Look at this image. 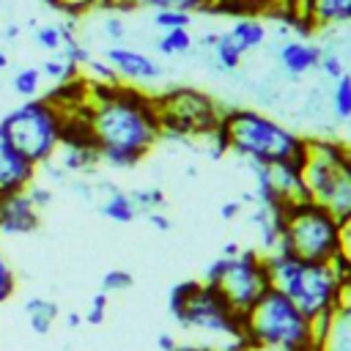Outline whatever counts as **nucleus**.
<instances>
[{"instance_id": "nucleus-1", "label": "nucleus", "mask_w": 351, "mask_h": 351, "mask_svg": "<svg viewBox=\"0 0 351 351\" xmlns=\"http://www.w3.org/2000/svg\"><path fill=\"white\" fill-rule=\"evenodd\" d=\"M88 126L101 165L137 167L162 137L156 96L123 82H88Z\"/></svg>"}, {"instance_id": "nucleus-2", "label": "nucleus", "mask_w": 351, "mask_h": 351, "mask_svg": "<svg viewBox=\"0 0 351 351\" xmlns=\"http://www.w3.org/2000/svg\"><path fill=\"white\" fill-rule=\"evenodd\" d=\"M263 261L269 271V285L285 293L326 337L332 321L343 310L346 282H343L340 269L335 263L302 261L280 250L263 255Z\"/></svg>"}, {"instance_id": "nucleus-3", "label": "nucleus", "mask_w": 351, "mask_h": 351, "mask_svg": "<svg viewBox=\"0 0 351 351\" xmlns=\"http://www.w3.org/2000/svg\"><path fill=\"white\" fill-rule=\"evenodd\" d=\"M241 340L255 351H313L326 348L315 324L277 288H266L241 313Z\"/></svg>"}, {"instance_id": "nucleus-4", "label": "nucleus", "mask_w": 351, "mask_h": 351, "mask_svg": "<svg viewBox=\"0 0 351 351\" xmlns=\"http://www.w3.org/2000/svg\"><path fill=\"white\" fill-rule=\"evenodd\" d=\"M219 132L228 140V151L239 154L250 165H274L285 159H304L307 140L291 132L288 126L277 123L274 118L236 107L225 110L219 118Z\"/></svg>"}, {"instance_id": "nucleus-5", "label": "nucleus", "mask_w": 351, "mask_h": 351, "mask_svg": "<svg viewBox=\"0 0 351 351\" xmlns=\"http://www.w3.org/2000/svg\"><path fill=\"white\" fill-rule=\"evenodd\" d=\"M343 247V222L313 200H296L280 208V252L302 261L335 263Z\"/></svg>"}, {"instance_id": "nucleus-6", "label": "nucleus", "mask_w": 351, "mask_h": 351, "mask_svg": "<svg viewBox=\"0 0 351 351\" xmlns=\"http://www.w3.org/2000/svg\"><path fill=\"white\" fill-rule=\"evenodd\" d=\"M302 176L307 200L324 206L340 222L351 217V148L335 140H307Z\"/></svg>"}, {"instance_id": "nucleus-7", "label": "nucleus", "mask_w": 351, "mask_h": 351, "mask_svg": "<svg viewBox=\"0 0 351 351\" xmlns=\"http://www.w3.org/2000/svg\"><path fill=\"white\" fill-rule=\"evenodd\" d=\"M60 129H63V112L44 93L19 101L0 118V132L5 134V140L36 167L58 154Z\"/></svg>"}, {"instance_id": "nucleus-8", "label": "nucleus", "mask_w": 351, "mask_h": 351, "mask_svg": "<svg viewBox=\"0 0 351 351\" xmlns=\"http://www.w3.org/2000/svg\"><path fill=\"white\" fill-rule=\"evenodd\" d=\"M159 121H162V137H192V134H211L219 126L222 110L211 96L195 88H173L162 96H156Z\"/></svg>"}, {"instance_id": "nucleus-9", "label": "nucleus", "mask_w": 351, "mask_h": 351, "mask_svg": "<svg viewBox=\"0 0 351 351\" xmlns=\"http://www.w3.org/2000/svg\"><path fill=\"white\" fill-rule=\"evenodd\" d=\"M184 329H197L208 335H219L228 340H241V313H236L217 285L200 280L186 304L173 315Z\"/></svg>"}, {"instance_id": "nucleus-10", "label": "nucleus", "mask_w": 351, "mask_h": 351, "mask_svg": "<svg viewBox=\"0 0 351 351\" xmlns=\"http://www.w3.org/2000/svg\"><path fill=\"white\" fill-rule=\"evenodd\" d=\"M236 313H244L269 285L266 261L258 250H241L233 258H222V271L214 282Z\"/></svg>"}, {"instance_id": "nucleus-11", "label": "nucleus", "mask_w": 351, "mask_h": 351, "mask_svg": "<svg viewBox=\"0 0 351 351\" xmlns=\"http://www.w3.org/2000/svg\"><path fill=\"white\" fill-rule=\"evenodd\" d=\"M101 58L112 66L118 82H123V85H134V88H137V85L156 82V80L162 77L159 60H154L151 55H145V52H140V49H134V47H126V44H112V47H107Z\"/></svg>"}, {"instance_id": "nucleus-12", "label": "nucleus", "mask_w": 351, "mask_h": 351, "mask_svg": "<svg viewBox=\"0 0 351 351\" xmlns=\"http://www.w3.org/2000/svg\"><path fill=\"white\" fill-rule=\"evenodd\" d=\"M41 225V211L25 192L0 197V236H30Z\"/></svg>"}, {"instance_id": "nucleus-13", "label": "nucleus", "mask_w": 351, "mask_h": 351, "mask_svg": "<svg viewBox=\"0 0 351 351\" xmlns=\"http://www.w3.org/2000/svg\"><path fill=\"white\" fill-rule=\"evenodd\" d=\"M36 181V165H30L0 132V197L25 192Z\"/></svg>"}, {"instance_id": "nucleus-14", "label": "nucleus", "mask_w": 351, "mask_h": 351, "mask_svg": "<svg viewBox=\"0 0 351 351\" xmlns=\"http://www.w3.org/2000/svg\"><path fill=\"white\" fill-rule=\"evenodd\" d=\"M277 58H280L282 69H285L291 77H302V74L318 69L321 47L313 44V41H304V38H288V41L280 44Z\"/></svg>"}, {"instance_id": "nucleus-15", "label": "nucleus", "mask_w": 351, "mask_h": 351, "mask_svg": "<svg viewBox=\"0 0 351 351\" xmlns=\"http://www.w3.org/2000/svg\"><path fill=\"white\" fill-rule=\"evenodd\" d=\"M96 186V195L101 197L99 200V214L107 217L110 222H118V225H126V222H134L140 214L129 197V192H123L121 186L110 184V181H93Z\"/></svg>"}, {"instance_id": "nucleus-16", "label": "nucleus", "mask_w": 351, "mask_h": 351, "mask_svg": "<svg viewBox=\"0 0 351 351\" xmlns=\"http://www.w3.org/2000/svg\"><path fill=\"white\" fill-rule=\"evenodd\" d=\"M299 5L313 30L351 22V0H299Z\"/></svg>"}, {"instance_id": "nucleus-17", "label": "nucleus", "mask_w": 351, "mask_h": 351, "mask_svg": "<svg viewBox=\"0 0 351 351\" xmlns=\"http://www.w3.org/2000/svg\"><path fill=\"white\" fill-rule=\"evenodd\" d=\"M214 0H104L107 11L129 14V11H189L200 14L208 11Z\"/></svg>"}, {"instance_id": "nucleus-18", "label": "nucleus", "mask_w": 351, "mask_h": 351, "mask_svg": "<svg viewBox=\"0 0 351 351\" xmlns=\"http://www.w3.org/2000/svg\"><path fill=\"white\" fill-rule=\"evenodd\" d=\"M225 33L230 36V41H233L244 55H247L250 49H258V47L266 41V36H269L263 19H258V16H252V14L233 16V22H230V27H228Z\"/></svg>"}, {"instance_id": "nucleus-19", "label": "nucleus", "mask_w": 351, "mask_h": 351, "mask_svg": "<svg viewBox=\"0 0 351 351\" xmlns=\"http://www.w3.org/2000/svg\"><path fill=\"white\" fill-rule=\"evenodd\" d=\"M22 313H25L27 326H30L33 335H49L52 326H55V321L60 318L58 302H52L47 296H30V299H25Z\"/></svg>"}, {"instance_id": "nucleus-20", "label": "nucleus", "mask_w": 351, "mask_h": 351, "mask_svg": "<svg viewBox=\"0 0 351 351\" xmlns=\"http://www.w3.org/2000/svg\"><path fill=\"white\" fill-rule=\"evenodd\" d=\"M52 159H55L69 176H90V173L101 165L96 148H80V145H60Z\"/></svg>"}, {"instance_id": "nucleus-21", "label": "nucleus", "mask_w": 351, "mask_h": 351, "mask_svg": "<svg viewBox=\"0 0 351 351\" xmlns=\"http://www.w3.org/2000/svg\"><path fill=\"white\" fill-rule=\"evenodd\" d=\"M38 71H41L44 82H49V85H60V82H69V80L80 77V69H77L69 58H63L60 52L47 55V58L38 63Z\"/></svg>"}, {"instance_id": "nucleus-22", "label": "nucleus", "mask_w": 351, "mask_h": 351, "mask_svg": "<svg viewBox=\"0 0 351 351\" xmlns=\"http://www.w3.org/2000/svg\"><path fill=\"white\" fill-rule=\"evenodd\" d=\"M41 88H44V77H41L38 66H19V69L11 74V90H14V96H19L22 101L41 96Z\"/></svg>"}, {"instance_id": "nucleus-23", "label": "nucleus", "mask_w": 351, "mask_h": 351, "mask_svg": "<svg viewBox=\"0 0 351 351\" xmlns=\"http://www.w3.org/2000/svg\"><path fill=\"white\" fill-rule=\"evenodd\" d=\"M30 25H33V30H30L33 44H36L41 52H47V55L60 52V47H63V30H60V22H41V25L30 22Z\"/></svg>"}, {"instance_id": "nucleus-24", "label": "nucleus", "mask_w": 351, "mask_h": 351, "mask_svg": "<svg viewBox=\"0 0 351 351\" xmlns=\"http://www.w3.org/2000/svg\"><path fill=\"white\" fill-rule=\"evenodd\" d=\"M274 5V0H214V5L208 8L211 14H230V16H244V14H261L269 11Z\"/></svg>"}, {"instance_id": "nucleus-25", "label": "nucleus", "mask_w": 351, "mask_h": 351, "mask_svg": "<svg viewBox=\"0 0 351 351\" xmlns=\"http://www.w3.org/2000/svg\"><path fill=\"white\" fill-rule=\"evenodd\" d=\"M159 55H186L192 49V33L189 27H176V30H162L156 38Z\"/></svg>"}, {"instance_id": "nucleus-26", "label": "nucleus", "mask_w": 351, "mask_h": 351, "mask_svg": "<svg viewBox=\"0 0 351 351\" xmlns=\"http://www.w3.org/2000/svg\"><path fill=\"white\" fill-rule=\"evenodd\" d=\"M211 52H214L217 66H219V69H225V71L239 69V66H241V58H244V52L230 41V36H228V33H217V41H214Z\"/></svg>"}, {"instance_id": "nucleus-27", "label": "nucleus", "mask_w": 351, "mask_h": 351, "mask_svg": "<svg viewBox=\"0 0 351 351\" xmlns=\"http://www.w3.org/2000/svg\"><path fill=\"white\" fill-rule=\"evenodd\" d=\"M129 197H132L137 214H143V217L148 211H162L165 203H167V197H165V192L159 186H137V189L129 192Z\"/></svg>"}, {"instance_id": "nucleus-28", "label": "nucleus", "mask_w": 351, "mask_h": 351, "mask_svg": "<svg viewBox=\"0 0 351 351\" xmlns=\"http://www.w3.org/2000/svg\"><path fill=\"white\" fill-rule=\"evenodd\" d=\"M332 110L340 121H351V74H343V77L335 80Z\"/></svg>"}, {"instance_id": "nucleus-29", "label": "nucleus", "mask_w": 351, "mask_h": 351, "mask_svg": "<svg viewBox=\"0 0 351 351\" xmlns=\"http://www.w3.org/2000/svg\"><path fill=\"white\" fill-rule=\"evenodd\" d=\"M52 11L66 14V19H80L82 14H90L93 8H104V0H44Z\"/></svg>"}, {"instance_id": "nucleus-30", "label": "nucleus", "mask_w": 351, "mask_h": 351, "mask_svg": "<svg viewBox=\"0 0 351 351\" xmlns=\"http://www.w3.org/2000/svg\"><path fill=\"white\" fill-rule=\"evenodd\" d=\"M80 74H82L88 82H96V85H115V82H118L112 66H110L104 58H90V60L82 66Z\"/></svg>"}, {"instance_id": "nucleus-31", "label": "nucleus", "mask_w": 351, "mask_h": 351, "mask_svg": "<svg viewBox=\"0 0 351 351\" xmlns=\"http://www.w3.org/2000/svg\"><path fill=\"white\" fill-rule=\"evenodd\" d=\"M132 285H134V277L126 269H110V271L101 274V291L104 293H123Z\"/></svg>"}, {"instance_id": "nucleus-32", "label": "nucleus", "mask_w": 351, "mask_h": 351, "mask_svg": "<svg viewBox=\"0 0 351 351\" xmlns=\"http://www.w3.org/2000/svg\"><path fill=\"white\" fill-rule=\"evenodd\" d=\"M107 310H110V293L99 291V293H93V296H90V302H88V310H85L82 321H85V324H90V326H99V324H104Z\"/></svg>"}, {"instance_id": "nucleus-33", "label": "nucleus", "mask_w": 351, "mask_h": 351, "mask_svg": "<svg viewBox=\"0 0 351 351\" xmlns=\"http://www.w3.org/2000/svg\"><path fill=\"white\" fill-rule=\"evenodd\" d=\"M16 293V271L11 266V261L5 258V252L0 250V307Z\"/></svg>"}, {"instance_id": "nucleus-34", "label": "nucleus", "mask_w": 351, "mask_h": 351, "mask_svg": "<svg viewBox=\"0 0 351 351\" xmlns=\"http://www.w3.org/2000/svg\"><path fill=\"white\" fill-rule=\"evenodd\" d=\"M189 11H154V25L159 30H176V27H189L192 25Z\"/></svg>"}, {"instance_id": "nucleus-35", "label": "nucleus", "mask_w": 351, "mask_h": 351, "mask_svg": "<svg viewBox=\"0 0 351 351\" xmlns=\"http://www.w3.org/2000/svg\"><path fill=\"white\" fill-rule=\"evenodd\" d=\"M25 195L30 197V203H33L38 211H47V208L55 203V189H52L49 184H44L38 176H36V181L25 189Z\"/></svg>"}, {"instance_id": "nucleus-36", "label": "nucleus", "mask_w": 351, "mask_h": 351, "mask_svg": "<svg viewBox=\"0 0 351 351\" xmlns=\"http://www.w3.org/2000/svg\"><path fill=\"white\" fill-rule=\"evenodd\" d=\"M101 36L110 41V47H112V44H123V38H126V22H123V16H121L118 11H110V14L104 16V22H101Z\"/></svg>"}, {"instance_id": "nucleus-37", "label": "nucleus", "mask_w": 351, "mask_h": 351, "mask_svg": "<svg viewBox=\"0 0 351 351\" xmlns=\"http://www.w3.org/2000/svg\"><path fill=\"white\" fill-rule=\"evenodd\" d=\"M318 69L329 77V80H337L346 74V66H343V58L332 49H321V60H318Z\"/></svg>"}, {"instance_id": "nucleus-38", "label": "nucleus", "mask_w": 351, "mask_h": 351, "mask_svg": "<svg viewBox=\"0 0 351 351\" xmlns=\"http://www.w3.org/2000/svg\"><path fill=\"white\" fill-rule=\"evenodd\" d=\"M145 219H148V225H151L154 230H159V233H167V230L173 228V222H170V217L165 214V208H162V211H148Z\"/></svg>"}, {"instance_id": "nucleus-39", "label": "nucleus", "mask_w": 351, "mask_h": 351, "mask_svg": "<svg viewBox=\"0 0 351 351\" xmlns=\"http://www.w3.org/2000/svg\"><path fill=\"white\" fill-rule=\"evenodd\" d=\"M241 211H244V203H241V200H225V203L219 206V219L230 222V219H236Z\"/></svg>"}, {"instance_id": "nucleus-40", "label": "nucleus", "mask_w": 351, "mask_h": 351, "mask_svg": "<svg viewBox=\"0 0 351 351\" xmlns=\"http://www.w3.org/2000/svg\"><path fill=\"white\" fill-rule=\"evenodd\" d=\"M340 258L346 261L348 271H351V217L343 222V247H340Z\"/></svg>"}, {"instance_id": "nucleus-41", "label": "nucleus", "mask_w": 351, "mask_h": 351, "mask_svg": "<svg viewBox=\"0 0 351 351\" xmlns=\"http://www.w3.org/2000/svg\"><path fill=\"white\" fill-rule=\"evenodd\" d=\"M19 36H22V25L19 22H5L3 30H0L3 44H14V41H19Z\"/></svg>"}, {"instance_id": "nucleus-42", "label": "nucleus", "mask_w": 351, "mask_h": 351, "mask_svg": "<svg viewBox=\"0 0 351 351\" xmlns=\"http://www.w3.org/2000/svg\"><path fill=\"white\" fill-rule=\"evenodd\" d=\"M176 337L170 335V332H159V337H156V348L159 351H176Z\"/></svg>"}, {"instance_id": "nucleus-43", "label": "nucleus", "mask_w": 351, "mask_h": 351, "mask_svg": "<svg viewBox=\"0 0 351 351\" xmlns=\"http://www.w3.org/2000/svg\"><path fill=\"white\" fill-rule=\"evenodd\" d=\"M239 252H241V244H236V241H228V244H222V250H219L222 258H233V255H239Z\"/></svg>"}, {"instance_id": "nucleus-44", "label": "nucleus", "mask_w": 351, "mask_h": 351, "mask_svg": "<svg viewBox=\"0 0 351 351\" xmlns=\"http://www.w3.org/2000/svg\"><path fill=\"white\" fill-rule=\"evenodd\" d=\"M80 324H85L80 313H74V310H71V313H66V326H69V329H77Z\"/></svg>"}, {"instance_id": "nucleus-45", "label": "nucleus", "mask_w": 351, "mask_h": 351, "mask_svg": "<svg viewBox=\"0 0 351 351\" xmlns=\"http://www.w3.org/2000/svg\"><path fill=\"white\" fill-rule=\"evenodd\" d=\"M11 66V55H8V49H0V71H5Z\"/></svg>"}, {"instance_id": "nucleus-46", "label": "nucleus", "mask_w": 351, "mask_h": 351, "mask_svg": "<svg viewBox=\"0 0 351 351\" xmlns=\"http://www.w3.org/2000/svg\"><path fill=\"white\" fill-rule=\"evenodd\" d=\"M176 351H214L208 346H176Z\"/></svg>"}, {"instance_id": "nucleus-47", "label": "nucleus", "mask_w": 351, "mask_h": 351, "mask_svg": "<svg viewBox=\"0 0 351 351\" xmlns=\"http://www.w3.org/2000/svg\"><path fill=\"white\" fill-rule=\"evenodd\" d=\"M241 351H255V348H250V346H244V348H241Z\"/></svg>"}, {"instance_id": "nucleus-48", "label": "nucleus", "mask_w": 351, "mask_h": 351, "mask_svg": "<svg viewBox=\"0 0 351 351\" xmlns=\"http://www.w3.org/2000/svg\"><path fill=\"white\" fill-rule=\"evenodd\" d=\"M313 351H326V348H313Z\"/></svg>"}, {"instance_id": "nucleus-49", "label": "nucleus", "mask_w": 351, "mask_h": 351, "mask_svg": "<svg viewBox=\"0 0 351 351\" xmlns=\"http://www.w3.org/2000/svg\"><path fill=\"white\" fill-rule=\"evenodd\" d=\"M0 11H3V0H0Z\"/></svg>"}]
</instances>
